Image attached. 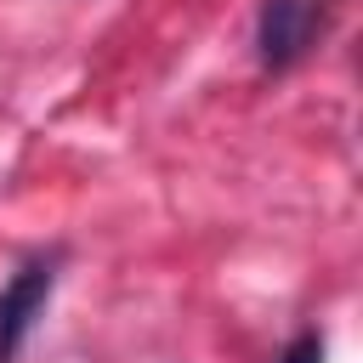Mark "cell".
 <instances>
[{"label": "cell", "mask_w": 363, "mask_h": 363, "mask_svg": "<svg viewBox=\"0 0 363 363\" xmlns=\"http://www.w3.org/2000/svg\"><path fill=\"white\" fill-rule=\"evenodd\" d=\"M323 34V0H267L261 6V62L267 68H289L295 57H306V45Z\"/></svg>", "instance_id": "obj_1"}, {"label": "cell", "mask_w": 363, "mask_h": 363, "mask_svg": "<svg viewBox=\"0 0 363 363\" xmlns=\"http://www.w3.org/2000/svg\"><path fill=\"white\" fill-rule=\"evenodd\" d=\"M51 284H57V267H51V261H28V267L0 289V363L17 357L23 335L34 329V318H40L45 301H51Z\"/></svg>", "instance_id": "obj_2"}, {"label": "cell", "mask_w": 363, "mask_h": 363, "mask_svg": "<svg viewBox=\"0 0 363 363\" xmlns=\"http://www.w3.org/2000/svg\"><path fill=\"white\" fill-rule=\"evenodd\" d=\"M278 363H323V340L318 335H301V340H289L284 346V357Z\"/></svg>", "instance_id": "obj_3"}]
</instances>
